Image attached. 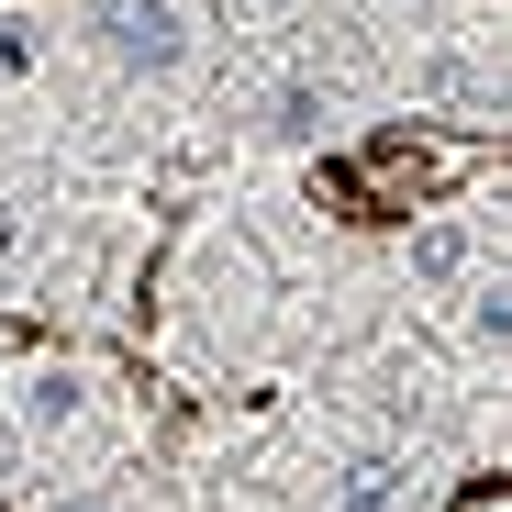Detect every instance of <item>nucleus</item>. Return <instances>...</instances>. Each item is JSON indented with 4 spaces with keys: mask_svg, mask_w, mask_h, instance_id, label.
I'll list each match as a JSON object with an SVG mask.
<instances>
[{
    "mask_svg": "<svg viewBox=\"0 0 512 512\" xmlns=\"http://www.w3.org/2000/svg\"><path fill=\"white\" fill-rule=\"evenodd\" d=\"M34 67V23H0V78H23Z\"/></svg>",
    "mask_w": 512,
    "mask_h": 512,
    "instance_id": "8",
    "label": "nucleus"
},
{
    "mask_svg": "<svg viewBox=\"0 0 512 512\" xmlns=\"http://www.w3.org/2000/svg\"><path fill=\"white\" fill-rule=\"evenodd\" d=\"M323 112H334L323 78H279V90H268V134H290V145H312V134H323Z\"/></svg>",
    "mask_w": 512,
    "mask_h": 512,
    "instance_id": "4",
    "label": "nucleus"
},
{
    "mask_svg": "<svg viewBox=\"0 0 512 512\" xmlns=\"http://www.w3.org/2000/svg\"><path fill=\"white\" fill-rule=\"evenodd\" d=\"M479 78H468V56H423V101H468Z\"/></svg>",
    "mask_w": 512,
    "mask_h": 512,
    "instance_id": "7",
    "label": "nucleus"
},
{
    "mask_svg": "<svg viewBox=\"0 0 512 512\" xmlns=\"http://www.w3.org/2000/svg\"><path fill=\"white\" fill-rule=\"evenodd\" d=\"M67 512H123V501H112V490H78V501H67Z\"/></svg>",
    "mask_w": 512,
    "mask_h": 512,
    "instance_id": "9",
    "label": "nucleus"
},
{
    "mask_svg": "<svg viewBox=\"0 0 512 512\" xmlns=\"http://www.w3.org/2000/svg\"><path fill=\"white\" fill-rule=\"evenodd\" d=\"M468 256H479V223L446 212V223H423V234H412V279H457Z\"/></svg>",
    "mask_w": 512,
    "mask_h": 512,
    "instance_id": "5",
    "label": "nucleus"
},
{
    "mask_svg": "<svg viewBox=\"0 0 512 512\" xmlns=\"http://www.w3.org/2000/svg\"><path fill=\"white\" fill-rule=\"evenodd\" d=\"M334 512H412V479H401V457H357L346 479H334Z\"/></svg>",
    "mask_w": 512,
    "mask_h": 512,
    "instance_id": "3",
    "label": "nucleus"
},
{
    "mask_svg": "<svg viewBox=\"0 0 512 512\" xmlns=\"http://www.w3.org/2000/svg\"><path fill=\"white\" fill-rule=\"evenodd\" d=\"M23 423H78V379H67V368H45V379L23 390Z\"/></svg>",
    "mask_w": 512,
    "mask_h": 512,
    "instance_id": "6",
    "label": "nucleus"
},
{
    "mask_svg": "<svg viewBox=\"0 0 512 512\" xmlns=\"http://www.w3.org/2000/svg\"><path fill=\"white\" fill-rule=\"evenodd\" d=\"M479 156H490L479 134H423V123H401V134H379V145L357 156L346 201H368V212H412V201H446V190L468 179Z\"/></svg>",
    "mask_w": 512,
    "mask_h": 512,
    "instance_id": "1",
    "label": "nucleus"
},
{
    "mask_svg": "<svg viewBox=\"0 0 512 512\" xmlns=\"http://www.w3.org/2000/svg\"><path fill=\"white\" fill-rule=\"evenodd\" d=\"M90 45L134 78H167V67H190V34L167 0H90Z\"/></svg>",
    "mask_w": 512,
    "mask_h": 512,
    "instance_id": "2",
    "label": "nucleus"
},
{
    "mask_svg": "<svg viewBox=\"0 0 512 512\" xmlns=\"http://www.w3.org/2000/svg\"><path fill=\"white\" fill-rule=\"evenodd\" d=\"M223 12H290V0H223Z\"/></svg>",
    "mask_w": 512,
    "mask_h": 512,
    "instance_id": "10",
    "label": "nucleus"
}]
</instances>
